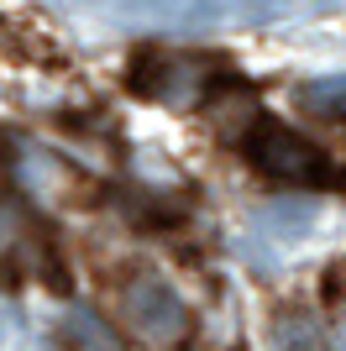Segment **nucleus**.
I'll return each mask as SVG.
<instances>
[{
    "label": "nucleus",
    "instance_id": "1",
    "mask_svg": "<svg viewBox=\"0 0 346 351\" xmlns=\"http://www.w3.org/2000/svg\"><path fill=\"white\" fill-rule=\"evenodd\" d=\"M242 147H246V162H252L262 178H273V184H315L320 168H325L315 147L304 142L299 132L278 126V121H257Z\"/></svg>",
    "mask_w": 346,
    "mask_h": 351
},
{
    "label": "nucleus",
    "instance_id": "2",
    "mask_svg": "<svg viewBox=\"0 0 346 351\" xmlns=\"http://www.w3.org/2000/svg\"><path fill=\"white\" fill-rule=\"evenodd\" d=\"M121 315H126L131 330H137L142 341H152V346H173V341L189 336L184 299H178L163 278H152V273H137V278L126 283V293H121Z\"/></svg>",
    "mask_w": 346,
    "mask_h": 351
},
{
    "label": "nucleus",
    "instance_id": "3",
    "mask_svg": "<svg viewBox=\"0 0 346 351\" xmlns=\"http://www.w3.org/2000/svg\"><path fill=\"white\" fill-rule=\"evenodd\" d=\"M205 79H210V63L168 58V53H142L137 69H131V84L142 95H152V100H168V105H194L205 95Z\"/></svg>",
    "mask_w": 346,
    "mask_h": 351
},
{
    "label": "nucleus",
    "instance_id": "4",
    "mask_svg": "<svg viewBox=\"0 0 346 351\" xmlns=\"http://www.w3.org/2000/svg\"><path fill=\"white\" fill-rule=\"evenodd\" d=\"M294 100L320 121H346V73H320L310 84H299Z\"/></svg>",
    "mask_w": 346,
    "mask_h": 351
}]
</instances>
